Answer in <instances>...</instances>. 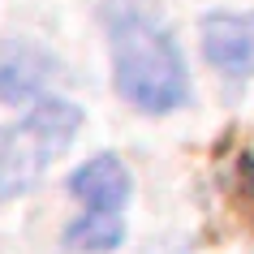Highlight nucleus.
<instances>
[{
  "mask_svg": "<svg viewBox=\"0 0 254 254\" xmlns=\"http://www.w3.org/2000/svg\"><path fill=\"white\" fill-rule=\"evenodd\" d=\"M82 129V108L69 99H39L26 117L0 129V202L26 194L43 168L61 160Z\"/></svg>",
  "mask_w": 254,
  "mask_h": 254,
  "instance_id": "nucleus-2",
  "label": "nucleus"
},
{
  "mask_svg": "<svg viewBox=\"0 0 254 254\" xmlns=\"http://www.w3.org/2000/svg\"><path fill=\"white\" fill-rule=\"evenodd\" d=\"M69 190L86 202V215L78 224H69L65 246L69 250H91V254H108L117 250L125 237L121 224V207L129 198V173L117 155H95L69 177Z\"/></svg>",
  "mask_w": 254,
  "mask_h": 254,
  "instance_id": "nucleus-3",
  "label": "nucleus"
},
{
  "mask_svg": "<svg viewBox=\"0 0 254 254\" xmlns=\"http://www.w3.org/2000/svg\"><path fill=\"white\" fill-rule=\"evenodd\" d=\"M52 78V56L39 52L35 43H13L0 56V99L4 104H26L48 86Z\"/></svg>",
  "mask_w": 254,
  "mask_h": 254,
  "instance_id": "nucleus-5",
  "label": "nucleus"
},
{
  "mask_svg": "<svg viewBox=\"0 0 254 254\" xmlns=\"http://www.w3.org/2000/svg\"><path fill=\"white\" fill-rule=\"evenodd\" d=\"M202 52L215 69L233 78H254V9L250 13H207Z\"/></svg>",
  "mask_w": 254,
  "mask_h": 254,
  "instance_id": "nucleus-4",
  "label": "nucleus"
},
{
  "mask_svg": "<svg viewBox=\"0 0 254 254\" xmlns=\"http://www.w3.org/2000/svg\"><path fill=\"white\" fill-rule=\"evenodd\" d=\"M112 73L117 91L142 112H173L190 99L186 61L173 35L142 9H125L112 22Z\"/></svg>",
  "mask_w": 254,
  "mask_h": 254,
  "instance_id": "nucleus-1",
  "label": "nucleus"
}]
</instances>
